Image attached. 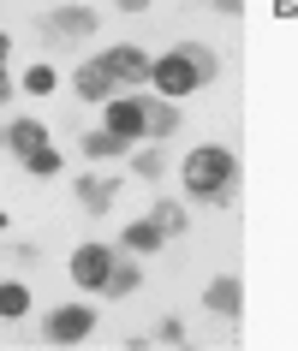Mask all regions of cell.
<instances>
[{"instance_id":"20","label":"cell","mask_w":298,"mask_h":351,"mask_svg":"<svg viewBox=\"0 0 298 351\" xmlns=\"http://www.w3.org/2000/svg\"><path fill=\"white\" fill-rule=\"evenodd\" d=\"M137 173L144 179H161V155H137Z\"/></svg>"},{"instance_id":"8","label":"cell","mask_w":298,"mask_h":351,"mask_svg":"<svg viewBox=\"0 0 298 351\" xmlns=\"http://www.w3.org/2000/svg\"><path fill=\"white\" fill-rule=\"evenodd\" d=\"M72 84H78V95H84V101H113V72L102 66V60H84Z\"/></svg>"},{"instance_id":"13","label":"cell","mask_w":298,"mask_h":351,"mask_svg":"<svg viewBox=\"0 0 298 351\" xmlns=\"http://www.w3.org/2000/svg\"><path fill=\"white\" fill-rule=\"evenodd\" d=\"M24 310H30V286H19V280H0V315H6V322H19Z\"/></svg>"},{"instance_id":"19","label":"cell","mask_w":298,"mask_h":351,"mask_svg":"<svg viewBox=\"0 0 298 351\" xmlns=\"http://www.w3.org/2000/svg\"><path fill=\"white\" fill-rule=\"evenodd\" d=\"M155 339H161V346H179V339H185V328L168 315V322H155Z\"/></svg>"},{"instance_id":"24","label":"cell","mask_w":298,"mask_h":351,"mask_svg":"<svg viewBox=\"0 0 298 351\" xmlns=\"http://www.w3.org/2000/svg\"><path fill=\"white\" fill-rule=\"evenodd\" d=\"M6 54H12V36H6V30H0V66H6Z\"/></svg>"},{"instance_id":"5","label":"cell","mask_w":298,"mask_h":351,"mask_svg":"<svg viewBox=\"0 0 298 351\" xmlns=\"http://www.w3.org/2000/svg\"><path fill=\"white\" fill-rule=\"evenodd\" d=\"M95 333V310H84V304H66V310L48 315V339L54 346H78V339H90Z\"/></svg>"},{"instance_id":"15","label":"cell","mask_w":298,"mask_h":351,"mask_svg":"<svg viewBox=\"0 0 298 351\" xmlns=\"http://www.w3.org/2000/svg\"><path fill=\"white\" fill-rule=\"evenodd\" d=\"M149 221L173 239V232H185V208H179V203H155V215H149Z\"/></svg>"},{"instance_id":"7","label":"cell","mask_w":298,"mask_h":351,"mask_svg":"<svg viewBox=\"0 0 298 351\" xmlns=\"http://www.w3.org/2000/svg\"><path fill=\"white\" fill-rule=\"evenodd\" d=\"M0 149L19 155V161H30L36 149H48V131H42L36 119H12V125H0Z\"/></svg>"},{"instance_id":"17","label":"cell","mask_w":298,"mask_h":351,"mask_svg":"<svg viewBox=\"0 0 298 351\" xmlns=\"http://www.w3.org/2000/svg\"><path fill=\"white\" fill-rule=\"evenodd\" d=\"M137 292V268L131 262H113V280H108V298H131Z\"/></svg>"},{"instance_id":"22","label":"cell","mask_w":298,"mask_h":351,"mask_svg":"<svg viewBox=\"0 0 298 351\" xmlns=\"http://www.w3.org/2000/svg\"><path fill=\"white\" fill-rule=\"evenodd\" d=\"M0 101H12V77H6V66H0Z\"/></svg>"},{"instance_id":"2","label":"cell","mask_w":298,"mask_h":351,"mask_svg":"<svg viewBox=\"0 0 298 351\" xmlns=\"http://www.w3.org/2000/svg\"><path fill=\"white\" fill-rule=\"evenodd\" d=\"M185 191L203 197V203H233V191H239V155L221 149V143H197L185 155Z\"/></svg>"},{"instance_id":"21","label":"cell","mask_w":298,"mask_h":351,"mask_svg":"<svg viewBox=\"0 0 298 351\" xmlns=\"http://www.w3.org/2000/svg\"><path fill=\"white\" fill-rule=\"evenodd\" d=\"M275 19H280V24H293V19H298V0H275Z\"/></svg>"},{"instance_id":"26","label":"cell","mask_w":298,"mask_h":351,"mask_svg":"<svg viewBox=\"0 0 298 351\" xmlns=\"http://www.w3.org/2000/svg\"><path fill=\"white\" fill-rule=\"evenodd\" d=\"M6 226H12V221H6V208H0V232H6Z\"/></svg>"},{"instance_id":"12","label":"cell","mask_w":298,"mask_h":351,"mask_svg":"<svg viewBox=\"0 0 298 351\" xmlns=\"http://www.w3.org/2000/svg\"><path fill=\"white\" fill-rule=\"evenodd\" d=\"M161 239H168V232H161L155 221H131V226H126V250H137V256L161 250Z\"/></svg>"},{"instance_id":"16","label":"cell","mask_w":298,"mask_h":351,"mask_svg":"<svg viewBox=\"0 0 298 351\" xmlns=\"http://www.w3.org/2000/svg\"><path fill=\"white\" fill-rule=\"evenodd\" d=\"M24 173H36V179H54V173H60V149H54V143L36 149V155L24 161Z\"/></svg>"},{"instance_id":"9","label":"cell","mask_w":298,"mask_h":351,"mask_svg":"<svg viewBox=\"0 0 298 351\" xmlns=\"http://www.w3.org/2000/svg\"><path fill=\"white\" fill-rule=\"evenodd\" d=\"M203 304H209V310H215V315H239V304H244L239 280H233V274H215V280H209V286H203Z\"/></svg>"},{"instance_id":"11","label":"cell","mask_w":298,"mask_h":351,"mask_svg":"<svg viewBox=\"0 0 298 351\" xmlns=\"http://www.w3.org/2000/svg\"><path fill=\"white\" fill-rule=\"evenodd\" d=\"M113 197H119V185H113V179H78V203L90 208V215H102V208H113Z\"/></svg>"},{"instance_id":"25","label":"cell","mask_w":298,"mask_h":351,"mask_svg":"<svg viewBox=\"0 0 298 351\" xmlns=\"http://www.w3.org/2000/svg\"><path fill=\"white\" fill-rule=\"evenodd\" d=\"M119 6H126V12H144V6H149V0H119Z\"/></svg>"},{"instance_id":"1","label":"cell","mask_w":298,"mask_h":351,"mask_svg":"<svg viewBox=\"0 0 298 351\" xmlns=\"http://www.w3.org/2000/svg\"><path fill=\"white\" fill-rule=\"evenodd\" d=\"M215 72H221V66H215V54H209L203 42H185V48H173V54L149 60V84L168 95V101H179V95L215 84Z\"/></svg>"},{"instance_id":"14","label":"cell","mask_w":298,"mask_h":351,"mask_svg":"<svg viewBox=\"0 0 298 351\" xmlns=\"http://www.w3.org/2000/svg\"><path fill=\"white\" fill-rule=\"evenodd\" d=\"M119 149H126V137H113L108 125L84 137V155H90V161H108V155H119Z\"/></svg>"},{"instance_id":"3","label":"cell","mask_w":298,"mask_h":351,"mask_svg":"<svg viewBox=\"0 0 298 351\" xmlns=\"http://www.w3.org/2000/svg\"><path fill=\"white\" fill-rule=\"evenodd\" d=\"M173 125H179V113L168 101H108V131L126 137V143H137V137H168Z\"/></svg>"},{"instance_id":"6","label":"cell","mask_w":298,"mask_h":351,"mask_svg":"<svg viewBox=\"0 0 298 351\" xmlns=\"http://www.w3.org/2000/svg\"><path fill=\"white\" fill-rule=\"evenodd\" d=\"M95 60L113 72V84H144V77H149V54H144V48H131V42H113L108 54H95Z\"/></svg>"},{"instance_id":"10","label":"cell","mask_w":298,"mask_h":351,"mask_svg":"<svg viewBox=\"0 0 298 351\" xmlns=\"http://www.w3.org/2000/svg\"><path fill=\"white\" fill-rule=\"evenodd\" d=\"M48 30H54V36H90L95 12L90 6H54V12H48Z\"/></svg>"},{"instance_id":"4","label":"cell","mask_w":298,"mask_h":351,"mask_svg":"<svg viewBox=\"0 0 298 351\" xmlns=\"http://www.w3.org/2000/svg\"><path fill=\"white\" fill-rule=\"evenodd\" d=\"M72 280L84 286V292H108L113 250H108V244H78V250H72Z\"/></svg>"},{"instance_id":"23","label":"cell","mask_w":298,"mask_h":351,"mask_svg":"<svg viewBox=\"0 0 298 351\" xmlns=\"http://www.w3.org/2000/svg\"><path fill=\"white\" fill-rule=\"evenodd\" d=\"M209 6H215V12H239V0H209Z\"/></svg>"},{"instance_id":"18","label":"cell","mask_w":298,"mask_h":351,"mask_svg":"<svg viewBox=\"0 0 298 351\" xmlns=\"http://www.w3.org/2000/svg\"><path fill=\"white\" fill-rule=\"evenodd\" d=\"M54 84H60L54 66H30V72H24V90L30 95H54Z\"/></svg>"}]
</instances>
